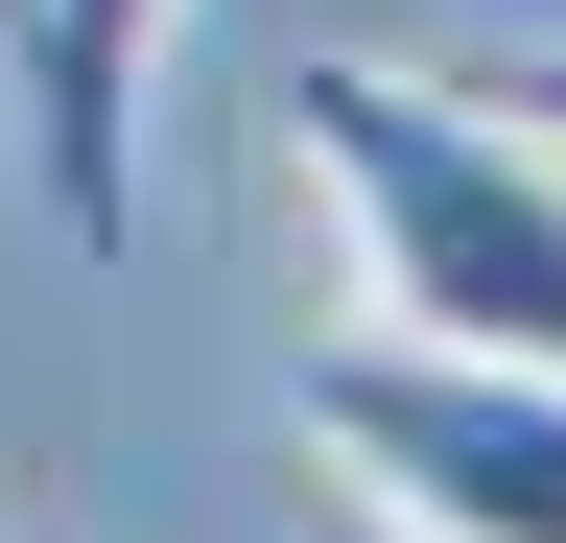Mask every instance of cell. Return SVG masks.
<instances>
[{
	"label": "cell",
	"instance_id": "obj_1",
	"mask_svg": "<svg viewBox=\"0 0 566 543\" xmlns=\"http://www.w3.org/2000/svg\"><path fill=\"white\" fill-rule=\"evenodd\" d=\"M283 118H307V189H331L378 331H449V355H543L566 378V143L543 118H495L472 72H401V48H331Z\"/></svg>",
	"mask_w": 566,
	"mask_h": 543
},
{
	"label": "cell",
	"instance_id": "obj_2",
	"mask_svg": "<svg viewBox=\"0 0 566 543\" xmlns=\"http://www.w3.org/2000/svg\"><path fill=\"white\" fill-rule=\"evenodd\" d=\"M283 401H307V449H331V472H354L401 543H566V378H543V355L331 331Z\"/></svg>",
	"mask_w": 566,
	"mask_h": 543
},
{
	"label": "cell",
	"instance_id": "obj_3",
	"mask_svg": "<svg viewBox=\"0 0 566 543\" xmlns=\"http://www.w3.org/2000/svg\"><path fill=\"white\" fill-rule=\"evenodd\" d=\"M0 72H24V166L71 237H142V72H166V0H0Z\"/></svg>",
	"mask_w": 566,
	"mask_h": 543
},
{
	"label": "cell",
	"instance_id": "obj_4",
	"mask_svg": "<svg viewBox=\"0 0 566 543\" xmlns=\"http://www.w3.org/2000/svg\"><path fill=\"white\" fill-rule=\"evenodd\" d=\"M495 118H543V143H566V48H520V72H472Z\"/></svg>",
	"mask_w": 566,
	"mask_h": 543
}]
</instances>
